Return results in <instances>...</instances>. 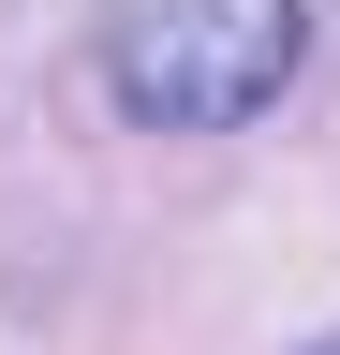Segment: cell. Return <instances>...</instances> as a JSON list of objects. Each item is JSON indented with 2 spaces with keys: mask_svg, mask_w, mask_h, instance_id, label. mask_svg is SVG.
<instances>
[{
  "mask_svg": "<svg viewBox=\"0 0 340 355\" xmlns=\"http://www.w3.org/2000/svg\"><path fill=\"white\" fill-rule=\"evenodd\" d=\"M311 74V0H134L104 30V89L148 133H237Z\"/></svg>",
  "mask_w": 340,
  "mask_h": 355,
  "instance_id": "obj_1",
  "label": "cell"
},
{
  "mask_svg": "<svg viewBox=\"0 0 340 355\" xmlns=\"http://www.w3.org/2000/svg\"><path fill=\"white\" fill-rule=\"evenodd\" d=\"M325 355H340V340H325Z\"/></svg>",
  "mask_w": 340,
  "mask_h": 355,
  "instance_id": "obj_2",
  "label": "cell"
}]
</instances>
